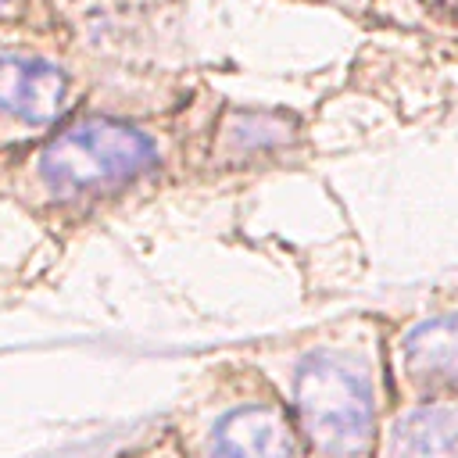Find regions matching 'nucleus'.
<instances>
[{"label":"nucleus","mask_w":458,"mask_h":458,"mask_svg":"<svg viewBox=\"0 0 458 458\" xmlns=\"http://www.w3.org/2000/svg\"><path fill=\"white\" fill-rule=\"evenodd\" d=\"M386 318L354 311L315 329L243 347L286 401L308 458H372L376 429L390 408Z\"/></svg>","instance_id":"f257e3e1"},{"label":"nucleus","mask_w":458,"mask_h":458,"mask_svg":"<svg viewBox=\"0 0 458 458\" xmlns=\"http://www.w3.org/2000/svg\"><path fill=\"white\" fill-rule=\"evenodd\" d=\"M182 147L179 132L157 118L75 111L18 157L14 193L36 211L89 218L161 179Z\"/></svg>","instance_id":"f03ea898"},{"label":"nucleus","mask_w":458,"mask_h":458,"mask_svg":"<svg viewBox=\"0 0 458 458\" xmlns=\"http://www.w3.org/2000/svg\"><path fill=\"white\" fill-rule=\"evenodd\" d=\"M172 437L182 458H308L286 401L240 354L186 390Z\"/></svg>","instance_id":"7ed1b4c3"},{"label":"nucleus","mask_w":458,"mask_h":458,"mask_svg":"<svg viewBox=\"0 0 458 458\" xmlns=\"http://www.w3.org/2000/svg\"><path fill=\"white\" fill-rule=\"evenodd\" d=\"M390 401L458 394V290L429 297L422 308L386 318L383 336Z\"/></svg>","instance_id":"20e7f679"},{"label":"nucleus","mask_w":458,"mask_h":458,"mask_svg":"<svg viewBox=\"0 0 458 458\" xmlns=\"http://www.w3.org/2000/svg\"><path fill=\"white\" fill-rule=\"evenodd\" d=\"M79 107L72 72L43 54L0 50V147H32Z\"/></svg>","instance_id":"39448f33"},{"label":"nucleus","mask_w":458,"mask_h":458,"mask_svg":"<svg viewBox=\"0 0 458 458\" xmlns=\"http://www.w3.org/2000/svg\"><path fill=\"white\" fill-rule=\"evenodd\" d=\"M301 147V122L286 111L225 107L208 136L204 161L215 172L261 168Z\"/></svg>","instance_id":"423d86ee"},{"label":"nucleus","mask_w":458,"mask_h":458,"mask_svg":"<svg viewBox=\"0 0 458 458\" xmlns=\"http://www.w3.org/2000/svg\"><path fill=\"white\" fill-rule=\"evenodd\" d=\"M372 458H458V394L390 401Z\"/></svg>","instance_id":"0eeeda50"},{"label":"nucleus","mask_w":458,"mask_h":458,"mask_svg":"<svg viewBox=\"0 0 458 458\" xmlns=\"http://www.w3.org/2000/svg\"><path fill=\"white\" fill-rule=\"evenodd\" d=\"M118 458H182V451H179L172 429H165V433L154 437L150 444H143V447H136V451H129V454H118Z\"/></svg>","instance_id":"6e6552de"},{"label":"nucleus","mask_w":458,"mask_h":458,"mask_svg":"<svg viewBox=\"0 0 458 458\" xmlns=\"http://www.w3.org/2000/svg\"><path fill=\"white\" fill-rule=\"evenodd\" d=\"M4 4H11V0H0V7H4Z\"/></svg>","instance_id":"1a4fd4ad"}]
</instances>
